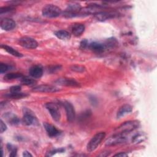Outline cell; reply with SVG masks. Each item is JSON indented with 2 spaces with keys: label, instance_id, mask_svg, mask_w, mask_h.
Returning a JSON list of instances; mask_svg holds the SVG:
<instances>
[{
  "label": "cell",
  "instance_id": "1",
  "mask_svg": "<svg viewBox=\"0 0 157 157\" xmlns=\"http://www.w3.org/2000/svg\"><path fill=\"white\" fill-rule=\"evenodd\" d=\"M61 13V9L54 4H47L42 10V15L47 18H55L59 16Z\"/></svg>",
  "mask_w": 157,
  "mask_h": 157
},
{
  "label": "cell",
  "instance_id": "2",
  "mask_svg": "<svg viewBox=\"0 0 157 157\" xmlns=\"http://www.w3.org/2000/svg\"><path fill=\"white\" fill-rule=\"evenodd\" d=\"M105 137V133L104 132H99L96 133L94 136H93V137L88 143L86 146L87 151L89 152H92L94 151L103 140Z\"/></svg>",
  "mask_w": 157,
  "mask_h": 157
},
{
  "label": "cell",
  "instance_id": "3",
  "mask_svg": "<svg viewBox=\"0 0 157 157\" xmlns=\"http://www.w3.org/2000/svg\"><path fill=\"white\" fill-rule=\"evenodd\" d=\"M139 123L136 120L128 121L121 124L120 126H118L115 129V131H117V133L124 134L125 133L129 132L132 131H134V129H137L139 127Z\"/></svg>",
  "mask_w": 157,
  "mask_h": 157
},
{
  "label": "cell",
  "instance_id": "4",
  "mask_svg": "<svg viewBox=\"0 0 157 157\" xmlns=\"http://www.w3.org/2000/svg\"><path fill=\"white\" fill-rule=\"evenodd\" d=\"M23 123L26 126H30L37 123V120L34 113L29 109L27 108H23Z\"/></svg>",
  "mask_w": 157,
  "mask_h": 157
},
{
  "label": "cell",
  "instance_id": "5",
  "mask_svg": "<svg viewBox=\"0 0 157 157\" xmlns=\"http://www.w3.org/2000/svg\"><path fill=\"white\" fill-rule=\"evenodd\" d=\"M45 106L49 112L53 120L55 121H59L61 118V113L58 105L54 102H47L45 104Z\"/></svg>",
  "mask_w": 157,
  "mask_h": 157
},
{
  "label": "cell",
  "instance_id": "6",
  "mask_svg": "<svg viewBox=\"0 0 157 157\" xmlns=\"http://www.w3.org/2000/svg\"><path fill=\"white\" fill-rule=\"evenodd\" d=\"M18 44L28 49H35L38 46V43L34 39L26 36L19 39Z\"/></svg>",
  "mask_w": 157,
  "mask_h": 157
},
{
  "label": "cell",
  "instance_id": "7",
  "mask_svg": "<svg viewBox=\"0 0 157 157\" xmlns=\"http://www.w3.org/2000/svg\"><path fill=\"white\" fill-rule=\"evenodd\" d=\"M126 139L123 134L116 133L112 136L110 137L105 142V145L108 146L115 145L117 144H122L126 142Z\"/></svg>",
  "mask_w": 157,
  "mask_h": 157
},
{
  "label": "cell",
  "instance_id": "8",
  "mask_svg": "<svg viewBox=\"0 0 157 157\" xmlns=\"http://www.w3.org/2000/svg\"><path fill=\"white\" fill-rule=\"evenodd\" d=\"M62 105H63L66 114L67 119L69 121H72L75 118V110L72 104L67 101H64L62 102Z\"/></svg>",
  "mask_w": 157,
  "mask_h": 157
},
{
  "label": "cell",
  "instance_id": "9",
  "mask_svg": "<svg viewBox=\"0 0 157 157\" xmlns=\"http://www.w3.org/2000/svg\"><path fill=\"white\" fill-rule=\"evenodd\" d=\"M59 90L58 87L51 85H40L33 88V91L42 93H55Z\"/></svg>",
  "mask_w": 157,
  "mask_h": 157
},
{
  "label": "cell",
  "instance_id": "10",
  "mask_svg": "<svg viewBox=\"0 0 157 157\" xmlns=\"http://www.w3.org/2000/svg\"><path fill=\"white\" fill-rule=\"evenodd\" d=\"M95 18L99 21H105L110 18L115 17L118 14L115 12H106V11H100L95 14Z\"/></svg>",
  "mask_w": 157,
  "mask_h": 157
},
{
  "label": "cell",
  "instance_id": "11",
  "mask_svg": "<svg viewBox=\"0 0 157 157\" xmlns=\"http://www.w3.org/2000/svg\"><path fill=\"white\" fill-rule=\"evenodd\" d=\"M91 50L97 53H101L105 51L107 48L105 44H102L98 42H93L88 43V47Z\"/></svg>",
  "mask_w": 157,
  "mask_h": 157
},
{
  "label": "cell",
  "instance_id": "12",
  "mask_svg": "<svg viewBox=\"0 0 157 157\" xmlns=\"http://www.w3.org/2000/svg\"><path fill=\"white\" fill-rule=\"evenodd\" d=\"M0 26L1 29L4 31H11L15 28L16 23L11 18H5L1 20Z\"/></svg>",
  "mask_w": 157,
  "mask_h": 157
},
{
  "label": "cell",
  "instance_id": "13",
  "mask_svg": "<svg viewBox=\"0 0 157 157\" xmlns=\"http://www.w3.org/2000/svg\"><path fill=\"white\" fill-rule=\"evenodd\" d=\"M44 127L48 134L50 137H55L60 134V131L53 124L45 122L44 123Z\"/></svg>",
  "mask_w": 157,
  "mask_h": 157
},
{
  "label": "cell",
  "instance_id": "14",
  "mask_svg": "<svg viewBox=\"0 0 157 157\" xmlns=\"http://www.w3.org/2000/svg\"><path fill=\"white\" fill-rule=\"evenodd\" d=\"M55 83L61 86H78L79 83L75 80L70 78H61L55 81Z\"/></svg>",
  "mask_w": 157,
  "mask_h": 157
},
{
  "label": "cell",
  "instance_id": "15",
  "mask_svg": "<svg viewBox=\"0 0 157 157\" xmlns=\"http://www.w3.org/2000/svg\"><path fill=\"white\" fill-rule=\"evenodd\" d=\"M29 74L32 78H39L43 75V69L39 65H35L30 67Z\"/></svg>",
  "mask_w": 157,
  "mask_h": 157
},
{
  "label": "cell",
  "instance_id": "16",
  "mask_svg": "<svg viewBox=\"0 0 157 157\" xmlns=\"http://www.w3.org/2000/svg\"><path fill=\"white\" fill-rule=\"evenodd\" d=\"M85 29V27L83 24L77 23L72 25L71 27V31L74 36H80L84 32Z\"/></svg>",
  "mask_w": 157,
  "mask_h": 157
},
{
  "label": "cell",
  "instance_id": "17",
  "mask_svg": "<svg viewBox=\"0 0 157 157\" xmlns=\"http://www.w3.org/2000/svg\"><path fill=\"white\" fill-rule=\"evenodd\" d=\"M132 110V107L131 105L128 104H124L119 108L118 110L117 111V117L118 118H120L121 117L124 116L125 115L131 112Z\"/></svg>",
  "mask_w": 157,
  "mask_h": 157
},
{
  "label": "cell",
  "instance_id": "18",
  "mask_svg": "<svg viewBox=\"0 0 157 157\" xmlns=\"http://www.w3.org/2000/svg\"><path fill=\"white\" fill-rule=\"evenodd\" d=\"M3 117L9 123L12 125H17L19 124L20 121L18 117L12 113H10V112L6 113L3 115Z\"/></svg>",
  "mask_w": 157,
  "mask_h": 157
},
{
  "label": "cell",
  "instance_id": "19",
  "mask_svg": "<svg viewBox=\"0 0 157 157\" xmlns=\"http://www.w3.org/2000/svg\"><path fill=\"white\" fill-rule=\"evenodd\" d=\"M56 37L61 40H69L71 38V34L66 30H58L55 33Z\"/></svg>",
  "mask_w": 157,
  "mask_h": 157
},
{
  "label": "cell",
  "instance_id": "20",
  "mask_svg": "<svg viewBox=\"0 0 157 157\" xmlns=\"http://www.w3.org/2000/svg\"><path fill=\"white\" fill-rule=\"evenodd\" d=\"M1 47L6 50L7 53H9V54L14 56H17V57H22L23 55L18 52V51H17L16 50H15L13 48H12V47H10L9 45H2Z\"/></svg>",
  "mask_w": 157,
  "mask_h": 157
},
{
  "label": "cell",
  "instance_id": "21",
  "mask_svg": "<svg viewBox=\"0 0 157 157\" xmlns=\"http://www.w3.org/2000/svg\"><path fill=\"white\" fill-rule=\"evenodd\" d=\"M28 96V94L25 93H21V92H17V93H11L10 92L9 93H7L4 95V96L7 98L9 99H21L23 98H25Z\"/></svg>",
  "mask_w": 157,
  "mask_h": 157
},
{
  "label": "cell",
  "instance_id": "22",
  "mask_svg": "<svg viewBox=\"0 0 157 157\" xmlns=\"http://www.w3.org/2000/svg\"><path fill=\"white\" fill-rule=\"evenodd\" d=\"M23 77V75L21 73H8L4 76V79L5 80L9 81L17 78H21Z\"/></svg>",
  "mask_w": 157,
  "mask_h": 157
},
{
  "label": "cell",
  "instance_id": "23",
  "mask_svg": "<svg viewBox=\"0 0 157 157\" xmlns=\"http://www.w3.org/2000/svg\"><path fill=\"white\" fill-rule=\"evenodd\" d=\"M21 80V83L23 85H33L36 83V81L34 80V78H31V77H23L20 78Z\"/></svg>",
  "mask_w": 157,
  "mask_h": 157
},
{
  "label": "cell",
  "instance_id": "24",
  "mask_svg": "<svg viewBox=\"0 0 157 157\" xmlns=\"http://www.w3.org/2000/svg\"><path fill=\"white\" fill-rule=\"evenodd\" d=\"M145 139V136L144 134L139 133L133 137V138L132 139V142L135 144H137V143H140L142 141L144 140Z\"/></svg>",
  "mask_w": 157,
  "mask_h": 157
},
{
  "label": "cell",
  "instance_id": "25",
  "mask_svg": "<svg viewBox=\"0 0 157 157\" xmlns=\"http://www.w3.org/2000/svg\"><path fill=\"white\" fill-rule=\"evenodd\" d=\"M11 68H12L11 66L9 65V64H5V63H1L0 64V73L1 74L5 73L7 71L10 70Z\"/></svg>",
  "mask_w": 157,
  "mask_h": 157
},
{
  "label": "cell",
  "instance_id": "26",
  "mask_svg": "<svg viewBox=\"0 0 157 157\" xmlns=\"http://www.w3.org/2000/svg\"><path fill=\"white\" fill-rule=\"evenodd\" d=\"M71 69L75 72H82L85 71V67L83 66L80 65H74L71 67Z\"/></svg>",
  "mask_w": 157,
  "mask_h": 157
},
{
  "label": "cell",
  "instance_id": "27",
  "mask_svg": "<svg viewBox=\"0 0 157 157\" xmlns=\"http://www.w3.org/2000/svg\"><path fill=\"white\" fill-rule=\"evenodd\" d=\"M13 10V7L12 6H6V7H2L0 8V13L2 14L3 13H6L7 12H10L11 10Z\"/></svg>",
  "mask_w": 157,
  "mask_h": 157
},
{
  "label": "cell",
  "instance_id": "28",
  "mask_svg": "<svg viewBox=\"0 0 157 157\" xmlns=\"http://www.w3.org/2000/svg\"><path fill=\"white\" fill-rule=\"evenodd\" d=\"M20 91H21V86L19 85L12 86L10 88V92H11V93L20 92Z\"/></svg>",
  "mask_w": 157,
  "mask_h": 157
},
{
  "label": "cell",
  "instance_id": "29",
  "mask_svg": "<svg viewBox=\"0 0 157 157\" xmlns=\"http://www.w3.org/2000/svg\"><path fill=\"white\" fill-rule=\"evenodd\" d=\"M0 129H1V133H2L3 132H4L6 129H7V126L6 124L4 123V122L2 120H1L0 121Z\"/></svg>",
  "mask_w": 157,
  "mask_h": 157
},
{
  "label": "cell",
  "instance_id": "30",
  "mask_svg": "<svg viewBox=\"0 0 157 157\" xmlns=\"http://www.w3.org/2000/svg\"><path fill=\"white\" fill-rule=\"evenodd\" d=\"M64 151V148H57V149H55L49 152V153H51L50 155H53V154H55L56 153H63Z\"/></svg>",
  "mask_w": 157,
  "mask_h": 157
},
{
  "label": "cell",
  "instance_id": "31",
  "mask_svg": "<svg viewBox=\"0 0 157 157\" xmlns=\"http://www.w3.org/2000/svg\"><path fill=\"white\" fill-rule=\"evenodd\" d=\"M88 41L86 39H84L81 42H80V47L82 48H87L88 45Z\"/></svg>",
  "mask_w": 157,
  "mask_h": 157
},
{
  "label": "cell",
  "instance_id": "32",
  "mask_svg": "<svg viewBox=\"0 0 157 157\" xmlns=\"http://www.w3.org/2000/svg\"><path fill=\"white\" fill-rule=\"evenodd\" d=\"M10 156H15L17 155V148L15 147L12 150L10 151Z\"/></svg>",
  "mask_w": 157,
  "mask_h": 157
},
{
  "label": "cell",
  "instance_id": "33",
  "mask_svg": "<svg viewBox=\"0 0 157 157\" xmlns=\"http://www.w3.org/2000/svg\"><path fill=\"white\" fill-rule=\"evenodd\" d=\"M128 156V155L125 152H120L114 155V156H120V157H126Z\"/></svg>",
  "mask_w": 157,
  "mask_h": 157
},
{
  "label": "cell",
  "instance_id": "34",
  "mask_svg": "<svg viewBox=\"0 0 157 157\" xmlns=\"http://www.w3.org/2000/svg\"><path fill=\"white\" fill-rule=\"evenodd\" d=\"M61 67V66H53L52 68H50L49 70L52 71V72H55V71H58L59 69V68Z\"/></svg>",
  "mask_w": 157,
  "mask_h": 157
},
{
  "label": "cell",
  "instance_id": "35",
  "mask_svg": "<svg viewBox=\"0 0 157 157\" xmlns=\"http://www.w3.org/2000/svg\"><path fill=\"white\" fill-rule=\"evenodd\" d=\"M23 156L25 157H32L33 155L28 151H24L23 152Z\"/></svg>",
  "mask_w": 157,
  "mask_h": 157
}]
</instances>
